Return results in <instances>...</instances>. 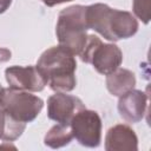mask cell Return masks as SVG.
I'll list each match as a JSON object with an SVG mask.
<instances>
[{
  "mask_svg": "<svg viewBox=\"0 0 151 151\" xmlns=\"http://www.w3.org/2000/svg\"><path fill=\"white\" fill-rule=\"evenodd\" d=\"M86 22L88 29L96 31L109 41L131 38L139 27L130 12L114 9L100 2L86 6Z\"/></svg>",
  "mask_w": 151,
  "mask_h": 151,
  "instance_id": "cell-1",
  "label": "cell"
},
{
  "mask_svg": "<svg viewBox=\"0 0 151 151\" xmlns=\"http://www.w3.org/2000/svg\"><path fill=\"white\" fill-rule=\"evenodd\" d=\"M74 57L70 50L58 45L47 48L38 59L35 67L54 92H70L76 87L77 61Z\"/></svg>",
  "mask_w": 151,
  "mask_h": 151,
  "instance_id": "cell-2",
  "label": "cell"
},
{
  "mask_svg": "<svg viewBox=\"0 0 151 151\" xmlns=\"http://www.w3.org/2000/svg\"><path fill=\"white\" fill-rule=\"evenodd\" d=\"M86 22V6L73 5L63 9L58 15L55 34L59 45L70 50L74 55L84 51L88 35Z\"/></svg>",
  "mask_w": 151,
  "mask_h": 151,
  "instance_id": "cell-3",
  "label": "cell"
},
{
  "mask_svg": "<svg viewBox=\"0 0 151 151\" xmlns=\"http://www.w3.org/2000/svg\"><path fill=\"white\" fill-rule=\"evenodd\" d=\"M42 107L44 100L28 91L12 87H2L0 91V109L18 122L25 124L33 122Z\"/></svg>",
  "mask_w": 151,
  "mask_h": 151,
  "instance_id": "cell-4",
  "label": "cell"
},
{
  "mask_svg": "<svg viewBox=\"0 0 151 151\" xmlns=\"http://www.w3.org/2000/svg\"><path fill=\"white\" fill-rule=\"evenodd\" d=\"M73 138L86 147H97L101 142V119L96 111L86 107L76 113L70 123Z\"/></svg>",
  "mask_w": 151,
  "mask_h": 151,
  "instance_id": "cell-5",
  "label": "cell"
},
{
  "mask_svg": "<svg viewBox=\"0 0 151 151\" xmlns=\"http://www.w3.org/2000/svg\"><path fill=\"white\" fill-rule=\"evenodd\" d=\"M85 109L84 103L76 96L66 92H55L47 99V116L60 125L70 126L77 112Z\"/></svg>",
  "mask_w": 151,
  "mask_h": 151,
  "instance_id": "cell-6",
  "label": "cell"
},
{
  "mask_svg": "<svg viewBox=\"0 0 151 151\" xmlns=\"http://www.w3.org/2000/svg\"><path fill=\"white\" fill-rule=\"evenodd\" d=\"M5 78L9 87L28 92H40L47 85L35 66H9L5 70Z\"/></svg>",
  "mask_w": 151,
  "mask_h": 151,
  "instance_id": "cell-7",
  "label": "cell"
},
{
  "mask_svg": "<svg viewBox=\"0 0 151 151\" xmlns=\"http://www.w3.org/2000/svg\"><path fill=\"white\" fill-rule=\"evenodd\" d=\"M123 63V53L114 44H104L103 41L94 48L91 54L90 63L94 70L104 76L116 71Z\"/></svg>",
  "mask_w": 151,
  "mask_h": 151,
  "instance_id": "cell-8",
  "label": "cell"
},
{
  "mask_svg": "<svg viewBox=\"0 0 151 151\" xmlns=\"http://www.w3.org/2000/svg\"><path fill=\"white\" fill-rule=\"evenodd\" d=\"M147 107V94L140 90H130L119 97L118 111L127 123H138L144 118Z\"/></svg>",
  "mask_w": 151,
  "mask_h": 151,
  "instance_id": "cell-9",
  "label": "cell"
},
{
  "mask_svg": "<svg viewBox=\"0 0 151 151\" xmlns=\"http://www.w3.org/2000/svg\"><path fill=\"white\" fill-rule=\"evenodd\" d=\"M106 151H137L138 138L136 132L125 124H118L109 129L105 136Z\"/></svg>",
  "mask_w": 151,
  "mask_h": 151,
  "instance_id": "cell-10",
  "label": "cell"
},
{
  "mask_svg": "<svg viewBox=\"0 0 151 151\" xmlns=\"http://www.w3.org/2000/svg\"><path fill=\"white\" fill-rule=\"evenodd\" d=\"M136 86V76L127 68L118 67L106 76V87L112 96L120 97Z\"/></svg>",
  "mask_w": 151,
  "mask_h": 151,
  "instance_id": "cell-11",
  "label": "cell"
},
{
  "mask_svg": "<svg viewBox=\"0 0 151 151\" xmlns=\"http://www.w3.org/2000/svg\"><path fill=\"white\" fill-rule=\"evenodd\" d=\"M26 129V124L13 119L0 109V140L13 142L18 139Z\"/></svg>",
  "mask_w": 151,
  "mask_h": 151,
  "instance_id": "cell-12",
  "label": "cell"
},
{
  "mask_svg": "<svg viewBox=\"0 0 151 151\" xmlns=\"http://www.w3.org/2000/svg\"><path fill=\"white\" fill-rule=\"evenodd\" d=\"M72 139H73V136L70 130V126L57 124L47 131L44 138V143L45 145L52 149H59V147L68 145Z\"/></svg>",
  "mask_w": 151,
  "mask_h": 151,
  "instance_id": "cell-13",
  "label": "cell"
},
{
  "mask_svg": "<svg viewBox=\"0 0 151 151\" xmlns=\"http://www.w3.org/2000/svg\"><path fill=\"white\" fill-rule=\"evenodd\" d=\"M133 13L144 24H149L150 20V0H133Z\"/></svg>",
  "mask_w": 151,
  "mask_h": 151,
  "instance_id": "cell-14",
  "label": "cell"
},
{
  "mask_svg": "<svg viewBox=\"0 0 151 151\" xmlns=\"http://www.w3.org/2000/svg\"><path fill=\"white\" fill-rule=\"evenodd\" d=\"M12 57V53L8 48H5V47H0V64L1 63H6L11 59Z\"/></svg>",
  "mask_w": 151,
  "mask_h": 151,
  "instance_id": "cell-15",
  "label": "cell"
},
{
  "mask_svg": "<svg viewBox=\"0 0 151 151\" xmlns=\"http://www.w3.org/2000/svg\"><path fill=\"white\" fill-rule=\"evenodd\" d=\"M46 6L48 7H53V6H57V5H60V4H65V2H70L72 0H41Z\"/></svg>",
  "mask_w": 151,
  "mask_h": 151,
  "instance_id": "cell-16",
  "label": "cell"
},
{
  "mask_svg": "<svg viewBox=\"0 0 151 151\" xmlns=\"http://www.w3.org/2000/svg\"><path fill=\"white\" fill-rule=\"evenodd\" d=\"M12 4V0H0V14L5 13Z\"/></svg>",
  "mask_w": 151,
  "mask_h": 151,
  "instance_id": "cell-17",
  "label": "cell"
},
{
  "mask_svg": "<svg viewBox=\"0 0 151 151\" xmlns=\"http://www.w3.org/2000/svg\"><path fill=\"white\" fill-rule=\"evenodd\" d=\"M1 88H2V87H1V85H0V91H1Z\"/></svg>",
  "mask_w": 151,
  "mask_h": 151,
  "instance_id": "cell-18",
  "label": "cell"
}]
</instances>
